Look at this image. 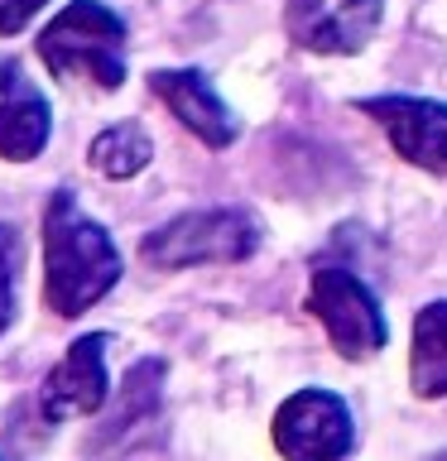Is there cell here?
Masks as SVG:
<instances>
[{"label":"cell","mask_w":447,"mask_h":461,"mask_svg":"<svg viewBox=\"0 0 447 461\" xmlns=\"http://www.w3.org/2000/svg\"><path fill=\"white\" fill-rule=\"evenodd\" d=\"M121 250L106 226L92 221L68 187L43 207V303L58 317H82L121 284Z\"/></svg>","instance_id":"cell-1"},{"label":"cell","mask_w":447,"mask_h":461,"mask_svg":"<svg viewBox=\"0 0 447 461\" xmlns=\"http://www.w3.org/2000/svg\"><path fill=\"white\" fill-rule=\"evenodd\" d=\"M125 39L130 24L106 0H72L43 24L34 49L53 77H87L101 92H115L125 82Z\"/></svg>","instance_id":"cell-2"},{"label":"cell","mask_w":447,"mask_h":461,"mask_svg":"<svg viewBox=\"0 0 447 461\" xmlns=\"http://www.w3.org/2000/svg\"><path fill=\"white\" fill-rule=\"evenodd\" d=\"M260 250V221L241 207L183 212L169 226L144 236L140 259L154 269H193V265H236Z\"/></svg>","instance_id":"cell-3"},{"label":"cell","mask_w":447,"mask_h":461,"mask_svg":"<svg viewBox=\"0 0 447 461\" xmlns=\"http://www.w3.org/2000/svg\"><path fill=\"white\" fill-rule=\"evenodd\" d=\"M308 312L323 322L332 351L346 360H370L385 351L389 322L380 312V298L370 284H360L351 269H313L308 279Z\"/></svg>","instance_id":"cell-4"},{"label":"cell","mask_w":447,"mask_h":461,"mask_svg":"<svg viewBox=\"0 0 447 461\" xmlns=\"http://www.w3.org/2000/svg\"><path fill=\"white\" fill-rule=\"evenodd\" d=\"M351 442H356L351 409L332 389H298L274 413V447L284 456L327 461V456H346Z\"/></svg>","instance_id":"cell-5"},{"label":"cell","mask_w":447,"mask_h":461,"mask_svg":"<svg viewBox=\"0 0 447 461\" xmlns=\"http://www.w3.org/2000/svg\"><path fill=\"white\" fill-rule=\"evenodd\" d=\"M380 14H385V0H288L284 34L308 53L346 58L375 39Z\"/></svg>","instance_id":"cell-6"},{"label":"cell","mask_w":447,"mask_h":461,"mask_svg":"<svg viewBox=\"0 0 447 461\" xmlns=\"http://www.w3.org/2000/svg\"><path fill=\"white\" fill-rule=\"evenodd\" d=\"M356 111L370 115L385 130V140L395 144V154L409 158L414 168L447 173V101L389 92V96L356 101Z\"/></svg>","instance_id":"cell-7"},{"label":"cell","mask_w":447,"mask_h":461,"mask_svg":"<svg viewBox=\"0 0 447 461\" xmlns=\"http://www.w3.org/2000/svg\"><path fill=\"white\" fill-rule=\"evenodd\" d=\"M106 346L111 331H92V337H78L68 346V356L43 375L39 389V413L49 423H68V418H92L111 394L106 380Z\"/></svg>","instance_id":"cell-8"},{"label":"cell","mask_w":447,"mask_h":461,"mask_svg":"<svg viewBox=\"0 0 447 461\" xmlns=\"http://www.w3.org/2000/svg\"><path fill=\"white\" fill-rule=\"evenodd\" d=\"M150 92L164 101V106L173 111V121H178L187 135H197L207 149H226V144L241 140L236 111L216 96V86L202 77V72H193V68H159V72H150Z\"/></svg>","instance_id":"cell-9"},{"label":"cell","mask_w":447,"mask_h":461,"mask_svg":"<svg viewBox=\"0 0 447 461\" xmlns=\"http://www.w3.org/2000/svg\"><path fill=\"white\" fill-rule=\"evenodd\" d=\"M49 135H53L49 96L24 77L20 58L0 53V158L29 164V158L43 154Z\"/></svg>","instance_id":"cell-10"},{"label":"cell","mask_w":447,"mask_h":461,"mask_svg":"<svg viewBox=\"0 0 447 461\" xmlns=\"http://www.w3.org/2000/svg\"><path fill=\"white\" fill-rule=\"evenodd\" d=\"M409 384L418 399H447V298L418 308L414 317Z\"/></svg>","instance_id":"cell-11"},{"label":"cell","mask_w":447,"mask_h":461,"mask_svg":"<svg viewBox=\"0 0 447 461\" xmlns=\"http://www.w3.org/2000/svg\"><path fill=\"white\" fill-rule=\"evenodd\" d=\"M87 158H92V168L101 173V178L125 183V178H135V173L154 158V140H150V130H144V125L121 121V125H106L92 140Z\"/></svg>","instance_id":"cell-12"},{"label":"cell","mask_w":447,"mask_h":461,"mask_svg":"<svg viewBox=\"0 0 447 461\" xmlns=\"http://www.w3.org/2000/svg\"><path fill=\"white\" fill-rule=\"evenodd\" d=\"M20 265H24V240L20 230L0 221V337L14 322V303H20Z\"/></svg>","instance_id":"cell-13"},{"label":"cell","mask_w":447,"mask_h":461,"mask_svg":"<svg viewBox=\"0 0 447 461\" xmlns=\"http://www.w3.org/2000/svg\"><path fill=\"white\" fill-rule=\"evenodd\" d=\"M49 0H0V34H20Z\"/></svg>","instance_id":"cell-14"}]
</instances>
